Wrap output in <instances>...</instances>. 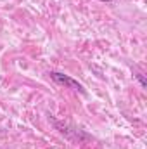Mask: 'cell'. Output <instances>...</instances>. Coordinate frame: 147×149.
Wrapping results in <instances>:
<instances>
[{"label":"cell","mask_w":147,"mask_h":149,"mask_svg":"<svg viewBox=\"0 0 147 149\" xmlns=\"http://www.w3.org/2000/svg\"><path fill=\"white\" fill-rule=\"evenodd\" d=\"M49 76L57 83V85H64V87H69V88H74V90H78V92H85L83 90V87H81V83H78L74 78L71 76H68V74L64 73H59V71H50Z\"/></svg>","instance_id":"cell-1"},{"label":"cell","mask_w":147,"mask_h":149,"mask_svg":"<svg viewBox=\"0 0 147 149\" xmlns=\"http://www.w3.org/2000/svg\"><path fill=\"white\" fill-rule=\"evenodd\" d=\"M137 80L140 81V85H142V88H146V80H144V74H142V73H139V74H137Z\"/></svg>","instance_id":"cell-2"},{"label":"cell","mask_w":147,"mask_h":149,"mask_svg":"<svg viewBox=\"0 0 147 149\" xmlns=\"http://www.w3.org/2000/svg\"><path fill=\"white\" fill-rule=\"evenodd\" d=\"M101 2H112V0H101Z\"/></svg>","instance_id":"cell-3"}]
</instances>
